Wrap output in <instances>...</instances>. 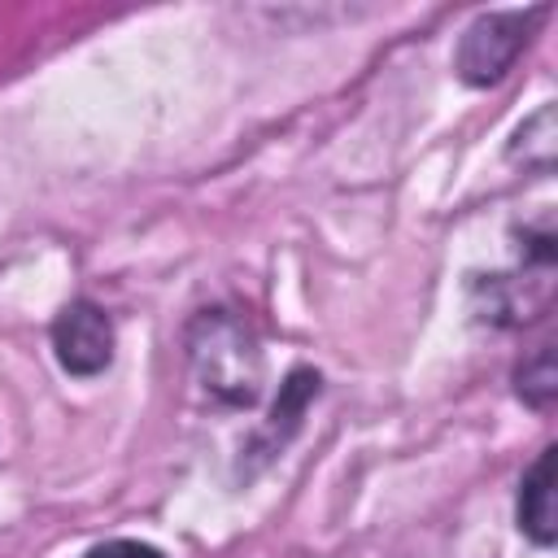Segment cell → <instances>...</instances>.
I'll return each mask as SVG.
<instances>
[{"mask_svg": "<svg viewBox=\"0 0 558 558\" xmlns=\"http://www.w3.org/2000/svg\"><path fill=\"white\" fill-rule=\"evenodd\" d=\"M554 453H558L554 445L536 453V462H532V466L523 471V480H519V506H514L523 536H527L532 545H541V549H549V545L558 541V510H554Z\"/></svg>", "mask_w": 558, "mask_h": 558, "instance_id": "cell-5", "label": "cell"}, {"mask_svg": "<svg viewBox=\"0 0 558 558\" xmlns=\"http://www.w3.org/2000/svg\"><path fill=\"white\" fill-rule=\"evenodd\" d=\"M52 353L61 371L92 379L113 362V323L96 301H70L52 318Z\"/></svg>", "mask_w": 558, "mask_h": 558, "instance_id": "cell-3", "label": "cell"}, {"mask_svg": "<svg viewBox=\"0 0 558 558\" xmlns=\"http://www.w3.org/2000/svg\"><path fill=\"white\" fill-rule=\"evenodd\" d=\"M514 392L523 397V405L532 410H549L558 397V366H554V344L532 349L519 366H514Z\"/></svg>", "mask_w": 558, "mask_h": 558, "instance_id": "cell-6", "label": "cell"}, {"mask_svg": "<svg viewBox=\"0 0 558 558\" xmlns=\"http://www.w3.org/2000/svg\"><path fill=\"white\" fill-rule=\"evenodd\" d=\"M187 362L196 384L235 410L262 397V349L235 310H201L187 323Z\"/></svg>", "mask_w": 558, "mask_h": 558, "instance_id": "cell-1", "label": "cell"}, {"mask_svg": "<svg viewBox=\"0 0 558 558\" xmlns=\"http://www.w3.org/2000/svg\"><path fill=\"white\" fill-rule=\"evenodd\" d=\"M558 135H554V105H541L519 131H514V140H510V161H523V166H532V170H549L554 166V144Z\"/></svg>", "mask_w": 558, "mask_h": 558, "instance_id": "cell-7", "label": "cell"}, {"mask_svg": "<svg viewBox=\"0 0 558 558\" xmlns=\"http://www.w3.org/2000/svg\"><path fill=\"white\" fill-rule=\"evenodd\" d=\"M318 388H323L318 371L296 366V371L279 384V397H275V405H270V418H266V427L257 432V440H253V449H248V453H257L262 462H266V458H275V453H279V449L301 432V418H305L310 401L318 397Z\"/></svg>", "mask_w": 558, "mask_h": 558, "instance_id": "cell-4", "label": "cell"}, {"mask_svg": "<svg viewBox=\"0 0 558 558\" xmlns=\"http://www.w3.org/2000/svg\"><path fill=\"white\" fill-rule=\"evenodd\" d=\"M545 9H510V13H484L466 26L462 44H458V57H453V70L466 87H493L506 78V70L514 65V57L523 52L527 44V31L532 22L541 17Z\"/></svg>", "mask_w": 558, "mask_h": 558, "instance_id": "cell-2", "label": "cell"}, {"mask_svg": "<svg viewBox=\"0 0 558 558\" xmlns=\"http://www.w3.org/2000/svg\"><path fill=\"white\" fill-rule=\"evenodd\" d=\"M83 558H166V554L144 541H105V545H92Z\"/></svg>", "mask_w": 558, "mask_h": 558, "instance_id": "cell-8", "label": "cell"}]
</instances>
